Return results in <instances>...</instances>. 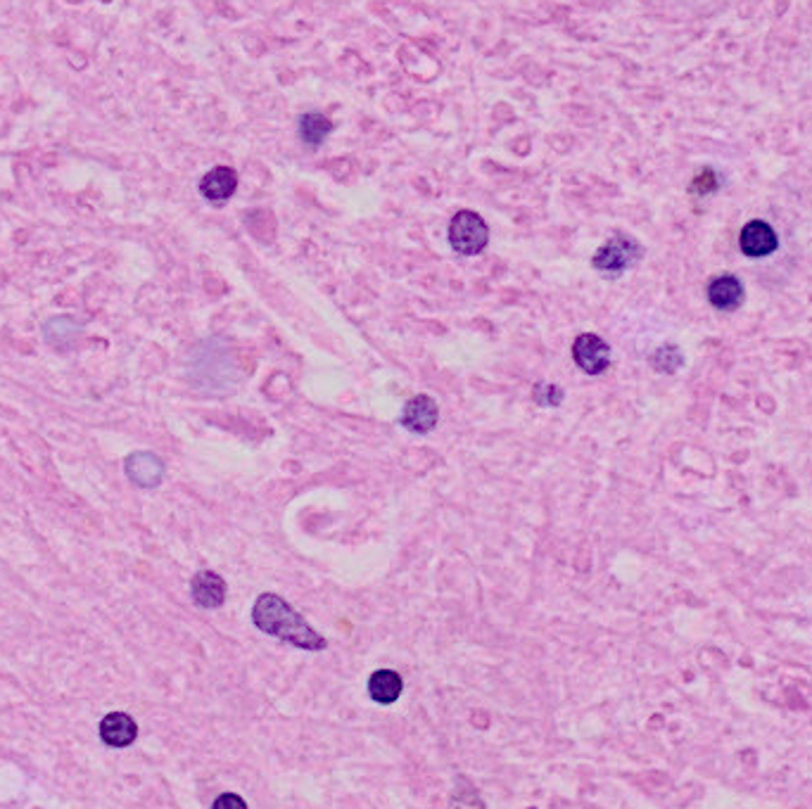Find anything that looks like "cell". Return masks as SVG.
Segmentation results:
<instances>
[{"label":"cell","mask_w":812,"mask_h":809,"mask_svg":"<svg viewBox=\"0 0 812 809\" xmlns=\"http://www.w3.org/2000/svg\"><path fill=\"white\" fill-rule=\"evenodd\" d=\"M252 622L269 636H276L285 644H292L302 650H323L328 641L292 608L285 598L276 594H261L252 608Z\"/></svg>","instance_id":"cell-1"},{"label":"cell","mask_w":812,"mask_h":809,"mask_svg":"<svg viewBox=\"0 0 812 809\" xmlns=\"http://www.w3.org/2000/svg\"><path fill=\"white\" fill-rule=\"evenodd\" d=\"M449 243L459 255H480L490 243V231L480 214L463 209L449 224Z\"/></svg>","instance_id":"cell-2"},{"label":"cell","mask_w":812,"mask_h":809,"mask_svg":"<svg viewBox=\"0 0 812 809\" xmlns=\"http://www.w3.org/2000/svg\"><path fill=\"white\" fill-rule=\"evenodd\" d=\"M641 259V245L637 240H632L629 236H613L608 243H604L599 247V252L594 255V267L599 271L608 273H620L625 268L635 267L637 261Z\"/></svg>","instance_id":"cell-3"},{"label":"cell","mask_w":812,"mask_h":809,"mask_svg":"<svg viewBox=\"0 0 812 809\" xmlns=\"http://www.w3.org/2000/svg\"><path fill=\"white\" fill-rule=\"evenodd\" d=\"M573 359L589 375H601L611 366V347L604 337L594 335V332H582L573 344Z\"/></svg>","instance_id":"cell-4"},{"label":"cell","mask_w":812,"mask_h":809,"mask_svg":"<svg viewBox=\"0 0 812 809\" xmlns=\"http://www.w3.org/2000/svg\"><path fill=\"white\" fill-rule=\"evenodd\" d=\"M739 247L746 257H767L779 247L777 233L765 221H748L739 236Z\"/></svg>","instance_id":"cell-5"},{"label":"cell","mask_w":812,"mask_h":809,"mask_svg":"<svg viewBox=\"0 0 812 809\" xmlns=\"http://www.w3.org/2000/svg\"><path fill=\"white\" fill-rule=\"evenodd\" d=\"M126 475L133 485L138 487H157L164 478V463L157 458L154 454H148V451H138V454H131L126 458Z\"/></svg>","instance_id":"cell-6"},{"label":"cell","mask_w":812,"mask_h":809,"mask_svg":"<svg viewBox=\"0 0 812 809\" xmlns=\"http://www.w3.org/2000/svg\"><path fill=\"white\" fill-rule=\"evenodd\" d=\"M438 418H439V411H438V404L426 394H418L414 399L406 402L404 406V418L402 423L406 426V430L416 432V435H426V432L433 430L438 426Z\"/></svg>","instance_id":"cell-7"},{"label":"cell","mask_w":812,"mask_h":809,"mask_svg":"<svg viewBox=\"0 0 812 809\" xmlns=\"http://www.w3.org/2000/svg\"><path fill=\"white\" fill-rule=\"evenodd\" d=\"M708 301H711L715 309H722V311H734L739 304L743 301V285L742 280L732 273H724V276L712 278L711 285H708Z\"/></svg>","instance_id":"cell-8"},{"label":"cell","mask_w":812,"mask_h":809,"mask_svg":"<svg viewBox=\"0 0 812 809\" xmlns=\"http://www.w3.org/2000/svg\"><path fill=\"white\" fill-rule=\"evenodd\" d=\"M138 727L126 712H110L100 721V739L112 748H126L136 741Z\"/></svg>","instance_id":"cell-9"},{"label":"cell","mask_w":812,"mask_h":809,"mask_svg":"<svg viewBox=\"0 0 812 809\" xmlns=\"http://www.w3.org/2000/svg\"><path fill=\"white\" fill-rule=\"evenodd\" d=\"M190 591H193V601L202 608H219L221 603L226 601V582L216 573H209V570L197 573L193 577Z\"/></svg>","instance_id":"cell-10"},{"label":"cell","mask_w":812,"mask_h":809,"mask_svg":"<svg viewBox=\"0 0 812 809\" xmlns=\"http://www.w3.org/2000/svg\"><path fill=\"white\" fill-rule=\"evenodd\" d=\"M237 190V176L231 166H214L200 181V193L209 202H224Z\"/></svg>","instance_id":"cell-11"},{"label":"cell","mask_w":812,"mask_h":809,"mask_svg":"<svg viewBox=\"0 0 812 809\" xmlns=\"http://www.w3.org/2000/svg\"><path fill=\"white\" fill-rule=\"evenodd\" d=\"M402 688H404V681L397 672H392V669H378V672L371 674V679H368V696L371 700L380 705H390L395 703L399 696H402Z\"/></svg>","instance_id":"cell-12"},{"label":"cell","mask_w":812,"mask_h":809,"mask_svg":"<svg viewBox=\"0 0 812 809\" xmlns=\"http://www.w3.org/2000/svg\"><path fill=\"white\" fill-rule=\"evenodd\" d=\"M332 131L331 119L321 112H307L300 119V136L307 145H321Z\"/></svg>","instance_id":"cell-13"},{"label":"cell","mask_w":812,"mask_h":809,"mask_svg":"<svg viewBox=\"0 0 812 809\" xmlns=\"http://www.w3.org/2000/svg\"><path fill=\"white\" fill-rule=\"evenodd\" d=\"M451 809H485V803L469 779H457V788L451 793Z\"/></svg>","instance_id":"cell-14"},{"label":"cell","mask_w":812,"mask_h":809,"mask_svg":"<svg viewBox=\"0 0 812 809\" xmlns=\"http://www.w3.org/2000/svg\"><path fill=\"white\" fill-rule=\"evenodd\" d=\"M651 363L653 368L660 373H675L677 368L684 363V356L682 352H680V347H675V344H665V347H660L659 352L651 356Z\"/></svg>","instance_id":"cell-15"},{"label":"cell","mask_w":812,"mask_h":809,"mask_svg":"<svg viewBox=\"0 0 812 809\" xmlns=\"http://www.w3.org/2000/svg\"><path fill=\"white\" fill-rule=\"evenodd\" d=\"M564 399V390L556 387V384H540L534 390V402L542 404V406H556Z\"/></svg>","instance_id":"cell-16"},{"label":"cell","mask_w":812,"mask_h":809,"mask_svg":"<svg viewBox=\"0 0 812 809\" xmlns=\"http://www.w3.org/2000/svg\"><path fill=\"white\" fill-rule=\"evenodd\" d=\"M46 331H58V335L50 337V340H55V342H69V340H67V337H65V332L74 335V320H71V319H53V320H47Z\"/></svg>","instance_id":"cell-17"},{"label":"cell","mask_w":812,"mask_h":809,"mask_svg":"<svg viewBox=\"0 0 812 809\" xmlns=\"http://www.w3.org/2000/svg\"><path fill=\"white\" fill-rule=\"evenodd\" d=\"M212 809H248V804H245V800L240 798V795H236V793H224V795H219V798L214 800Z\"/></svg>","instance_id":"cell-18"},{"label":"cell","mask_w":812,"mask_h":809,"mask_svg":"<svg viewBox=\"0 0 812 809\" xmlns=\"http://www.w3.org/2000/svg\"><path fill=\"white\" fill-rule=\"evenodd\" d=\"M715 185H718V178H715V173L711 169H703L694 181L696 193H711V190H715Z\"/></svg>","instance_id":"cell-19"}]
</instances>
